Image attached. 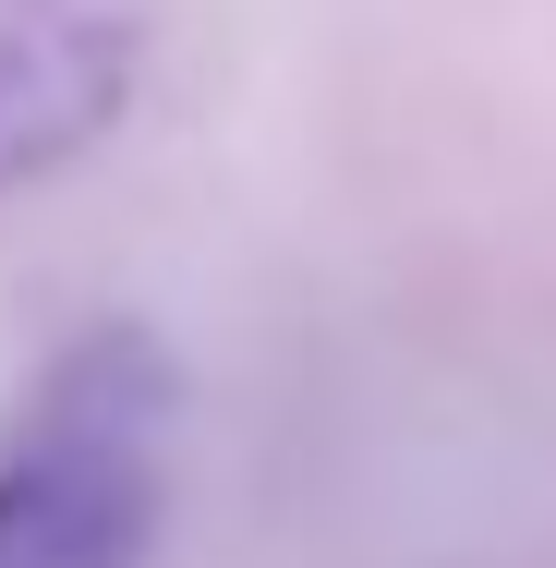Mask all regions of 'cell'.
I'll use <instances>...</instances> for the list:
<instances>
[{"mask_svg": "<svg viewBox=\"0 0 556 568\" xmlns=\"http://www.w3.org/2000/svg\"><path fill=\"white\" fill-rule=\"evenodd\" d=\"M170 459V363L145 327L73 339L0 448V568H145Z\"/></svg>", "mask_w": 556, "mask_h": 568, "instance_id": "obj_1", "label": "cell"}, {"mask_svg": "<svg viewBox=\"0 0 556 568\" xmlns=\"http://www.w3.org/2000/svg\"><path fill=\"white\" fill-rule=\"evenodd\" d=\"M121 0H0V182L85 145L121 98Z\"/></svg>", "mask_w": 556, "mask_h": 568, "instance_id": "obj_2", "label": "cell"}]
</instances>
